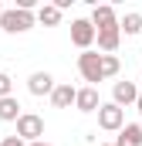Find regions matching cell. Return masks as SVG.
Listing matches in <instances>:
<instances>
[{
    "instance_id": "2",
    "label": "cell",
    "mask_w": 142,
    "mask_h": 146,
    "mask_svg": "<svg viewBox=\"0 0 142 146\" xmlns=\"http://www.w3.org/2000/svg\"><path fill=\"white\" fill-rule=\"evenodd\" d=\"M78 72H81V78H85L91 88H95L98 82H105V78H102V54H98V51H81V54H78Z\"/></svg>"
},
{
    "instance_id": "23",
    "label": "cell",
    "mask_w": 142,
    "mask_h": 146,
    "mask_svg": "<svg viewBox=\"0 0 142 146\" xmlns=\"http://www.w3.org/2000/svg\"><path fill=\"white\" fill-rule=\"evenodd\" d=\"M139 37H142V34H139Z\"/></svg>"
},
{
    "instance_id": "3",
    "label": "cell",
    "mask_w": 142,
    "mask_h": 146,
    "mask_svg": "<svg viewBox=\"0 0 142 146\" xmlns=\"http://www.w3.org/2000/svg\"><path fill=\"white\" fill-rule=\"evenodd\" d=\"M14 136H20L24 143L44 139V119L34 115V112H20V119H17V133H14Z\"/></svg>"
},
{
    "instance_id": "21",
    "label": "cell",
    "mask_w": 142,
    "mask_h": 146,
    "mask_svg": "<svg viewBox=\"0 0 142 146\" xmlns=\"http://www.w3.org/2000/svg\"><path fill=\"white\" fill-rule=\"evenodd\" d=\"M0 14H3V3H0Z\"/></svg>"
},
{
    "instance_id": "9",
    "label": "cell",
    "mask_w": 142,
    "mask_h": 146,
    "mask_svg": "<svg viewBox=\"0 0 142 146\" xmlns=\"http://www.w3.org/2000/svg\"><path fill=\"white\" fill-rule=\"evenodd\" d=\"M88 24H91L95 31H102V27H115V24H118L115 7H112V3H102V7L95 3V10H91V21H88Z\"/></svg>"
},
{
    "instance_id": "7",
    "label": "cell",
    "mask_w": 142,
    "mask_h": 146,
    "mask_svg": "<svg viewBox=\"0 0 142 146\" xmlns=\"http://www.w3.org/2000/svg\"><path fill=\"white\" fill-rule=\"evenodd\" d=\"M135 99H139V88H135V82H115V88H112V102H115L118 109H125V106H135Z\"/></svg>"
},
{
    "instance_id": "1",
    "label": "cell",
    "mask_w": 142,
    "mask_h": 146,
    "mask_svg": "<svg viewBox=\"0 0 142 146\" xmlns=\"http://www.w3.org/2000/svg\"><path fill=\"white\" fill-rule=\"evenodd\" d=\"M37 21L31 10H17V7H3V14H0V27L7 31V34H24V31H31Z\"/></svg>"
},
{
    "instance_id": "5",
    "label": "cell",
    "mask_w": 142,
    "mask_h": 146,
    "mask_svg": "<svg viewBox=\"0 0 142 146\" xmlns=\"http://www.w3.org/2000/svg\"><path fill=\"white\" fill-rule=\"evenodd\" d=\"M71 44L81 48V51H91L95 44V27L88 21H71Z\"/></svg>"
},
{
    "instance_id": "6",
    "label": "cell",
    "mask_w": 142,
    "mask_h": 146,
    "mask_svg": "<svg viewBox=\"0 0 142 146\" xmlns=\"http://www.w3.org/2000/svg\"><path fill=\"white\" fill-rule=\"evenodd\" d=\"M95 41H98V51H102V54H115L118 44H122V31H118V24H115V27H102V31H95Z\"/></svg>"
},
{
    "instance_id": "15",
    "label": "cell",
    "mask_w": 142,
    "mask_h": 146,
    "mask_svg": "<svg viewBox=\"0 0 142 146\" xmlns=\"http://www.w3.org/2000/svg\"><path fill=\"white\" fill-rule=\"evenodd\" d=\"M118 31H122V34H142V14L139 10H129V14L118 21Z\"/></svg>"
},
{
    "instance_id": "4",
    "label": "cell",
    "mask_w": 142,
    "mask_h": 146,
    "mask_svg": "<svg viewBox=\"0 0 142 146\" xmlns=\"http://www.w3.org/2000/svg\"><path fill=\"white\" fill-rule=\"evenodd\" d=\"M98 126L105 133H118L125 126V109H118L115 102H102L98 106Z\"/></svg>"
},
{
    "instance_id": "14",
    "label": "cell",
    "mask_w": 142,
    "mask_h": 146,
    "mask_svg": "<svg viewBox=\"0 0 142 146\" xmlns=\"http://www.w3.org/2000/svg\"><path fill=\"white\" fill-rule=\"evenodd\" d=\"M0 119H3V122H17V119H20V102H17V95L0 99Z\"/></svg>"
},
{
    "instance_id": "12",
    "label": "cell",
    "mask_w": 142,
    "mask_h": 146,
    "mask_svg": "<svg viewBox=\"0 0 142 146\" xmlns=\"http://www.w3.org/2000/svg\"><path fill=\"white\" fill-rule=\"evenodd\" d=\"M34 21L44 24V27H58V24H61V10H58L54 3H41L34 10Z\"/></svg>"
},
{
    "instance_id": "17",
    "label": "cell",
    "mask_w": 142,
    "mask_h": 146,
    "mask_svg": "<svg viewBox=\"0 0 142 146\" xmlns=\"http://www.w3.org/2000/svg\"><path fill=\"white\" fill-rule=\"evenodd\" d=\"M7 95H14V82L7 72H0V99H7Z\"/></svg>"
},
{
    "instance_id": "10",
    "label": "cell",
    "mask_w": 142,
    "mask_h": 146,
    "mask_svg": "<svg viewBox=\"0 0 142 146\" xmlns=\"http://www.w3.org/2000/svg\"><path fill=\"white\" fill-rule=\"evenodd\" d=\"M27 92L37 95V99H41V95H51V92H54V78H51L47 72H34L31 78H27Z\"/></svg>"
},
{
    "instance_id": "19",
    "label": "cell",
    "mask_w": 142,
    "mask_h": 146,
    "mask_svg": "<svg viewBox=\"0 0 142 146\" xmlns=\"http://www.w3.org/2000/svg\"><path fill=\"white\" fill-rule=\"evenodd\" d=\"M135 109H139V115H142V92H139V99H135Z\"/></svg>"
},
{
    "instance_id": "20",
    "label": "cell",
    "mask_w": 142,
    "mask_h": 146,
    "mask_svg": "<svg viewBox=\"0 0 142 146\" xmlns=\"http://www.w3.org/2000/svg\"><path fill=\"white\" fill-rule=\"evenodd\" d=\"M27 146H51V143H44V139H37V143H27Z\"/></svg>"
},
{
    "instance_id": "22",
    "label": "cell",
    "mask_w": 142,
    "mask_h": 146,
    "mask_svg": "<svg viewBox=\"0 0 142 146\" xmlns=\"http://www.w3.org/2000/svg\"><path fill=\"white\" fill-rule=\"evenodd\" d=\"M105 146H112V143H105Z\"/></svg>"
},
{
    "instance_id": "11",
    "label": "cell",
    "mask_w": 142,
    "mask_h": 146,
    "mask_svg": "<svg viewBox=\"0 0 142 146\" xmlns=\"http://www.w3.org/2000/svg\"><path fill=\"white\" fill-rule=\"evenodd\" d=\"M112 146H142V126L139 122H125V126L118 129V139Z\"/></svg>"
},
{
    "instance_id": "8",
    "label": "cell",
    "mask_w": 142,
    "mask_h": 146,
    "mask_svg": "<svg viewBox=\"0 0 142 146\" xmlns=\"http://www.w3.org/2000/svg\"><path fill=\"white\" fill-rule=\"evenodd\" d=\"M98 106H102L98 88L85 85V88H78V92H74V109H78V112H98Z\"/></svg>"
},
{
    "instance_id": "16",
    "label": "cell",
    "mask_w": 142,
    "mask_h": 146,
    "mask_svg": "<svg viewBox=\"0 0 142 146\" xmlns=\"http://www.w3.org/2000/svg\"><path fill=\"white\" fill-rule=\"evenodd\" d=\"M118 68H122V61L115 54H102V78H115Z\"/></svg>"
},
{
    "instance_id": "13",
    "label": "cell",
    "mask_w": 142,
    "mask_h": 146,
    "mask_svg": "<svg viewBox=\"0 0 142 146\" xmlns=\"http://www.w3.org/2000/svg\"><path fill=\"white\" fill-rule=\"evenodd\" d=\"M74 92H78V88H71V85H54L51 106H54V109H71V106H74Z\"/></svg>"
},
{
    "instance_id": "18",
    "label": "cell",
    "mask_w": 142,
    "mask_h": 146,
    "mask_svg": "<svg viewBox=\"0 0 142 146\" xmlns=\"http://www.w3.org/2000/svg\"><path fill=\"white\" fill-rule=\"evenodd\" d=\"M0 146H27V143H24L20 136H3V143H0Z\"/></svg>"
}]
</instances>
